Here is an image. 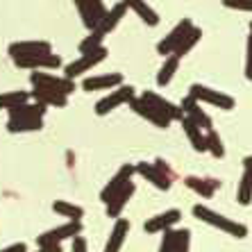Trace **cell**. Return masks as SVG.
<instances>
[{
    "label": "cell",
    "mask_w": 252,
    "mask_h": 252,
    "mask_svg": "<svg viewBox=\"0 0 252 252\" xmlns=\"http://www.w3.org/2000/svg\"><path fill=\"white\" fill-rule=\"evenodd\" d=\"M193 216L198 218V220H202V223L211 225V227H218L220 232H225V234H229V236H236V239H246L248 236V227L243 223H236V220H232V218L223 216V214H218V211L209 209V207H205V205H195Z\"/></svg>",
    "instance_id": "obj_1"
},
{
    "label": "cell",
    "mask_w": 252,
    "mask_h": 252,
    "mask_svg": "<svg viewBox=\"0 0 252 252\" xmlns=\"http://www.w3.org/2000/svg\"><path fill=\"white\" fill-rule=\"evenodd\" d=\"M189 95L193 100H198L200 105L205 102V105H211L216 107V109H223V112H229V109H234L236 107V100L227 94H220L216 89H209V87H202V84H191L189 89Z\"/></svg>",
    "instance_id": "obj_2"
},
{
    "label": "cell",
    "mask_w": 252,
    "mask_h": 252,
    "mask_svg": "<svg viewBox=\"0 0 252 252\" xmlns=\"http://www.w3.org/2000/svg\"><path fill=\"white\" fill-rule=\"evenodd\" d=\"M107 55H109V50H107L105 46L95 48V50H91V53H84L80 59H75V62H70V64L66 66V68H64V77L75 80V77L84 75V73H89L91 68H95L100 62H105Z\"/></svg>",
    "instance_id": "obj_3"
},
{
    "label": "cell",
    "mask_w": 252,
    "mask_h": 252,
    "mask_svg": "<svg viewBox=\"0 0 252 252\" xmlns=\"http://www.w3.org/2000/svg\"><path fill=\"white\" fill-rule=\"evenodd\" d=\"M134 173H139L141 177H146L148 182L157 187L159 191H168L173 180H170V170L164 166L161 159H157L155 164H146V161H141V164L134 166Z\"/></svg>",
    "instance_id": "obj_4"
},
{
    "label": "cell",
    "mask_w": 252,
    "mask_h": 252,
    "mask_svg": "<svg viewBox=\"0 0 252 252\" xmlns=\"http://www.w3.org/2000/svg\"><path fill=\"white\" fill-rule=\"evenodd\" d=\"M30 82L36 89H50V91H57V94L70 95L75 91V80H68V77H57L53 73H32L30 75Z\"/></svg>",
    "instance_id": "obj_5"
},
{
    "label": "cell",
    "mask_w": 252,
    "mask_h": 252,
    "mask_svg": "<svg viewBox=\"0 0 252 252\" xmlns=\"http://www.w3.org/2000/svg\"><path fill=\"white\" fill-rule=\"evenodd\" d=\"M132 98H134V87H129V84H121V87L112 89L109 95H105L102 100L95 102V114H98V116H107V114L114 112L116 107L129 102Z\"/></svg>",
    "instance_id": "obj_6"
},
{
    "label": "cell",
    "mask_w": 252,
    "mask_h": 252,
    "mask_svg": "<svg viewBox=\"0 0 252 252\" xmlns=\"http://www.w3.org/2000/svg\"><path fill=\"white\" fill-rule=\"evenodd\" d=\"M80 232H82V223L80 220H68V223L48 229L41 236H36V246H57L66 239H75Z\"/></svg>",
    "instance_id": "obj_7"
},
{
    "label": "cell",
    "mask_w": 252,
    "mask_h": 252,
    "mask_svg": "<svg viewBox=\"0 0 252 252\" xmlns=\"http://www.w3.org/2000/svg\"><path fill=\"white\" fill-rule=\"evenodd\" d=\"M127 105H129V109H132L134 114H139L141 118H146L148 123H153L155 127H159V129H166L170 123H173V121H170V118H166L164 114H159L153 105H148V102L141 98V95H139V98L134 95V98L129 100Z\"/></svg>",
    "instance_id": "obj_8"
},
{
    "label": "cell",
    "mask_w": 252,
    "mask_h": 252,
    "mask_svg": "<svg viewBox=\"0 0 252 252\" xmlns=\"http://www.w3.org/2000/svg\"><path fill=\"white\" fill-rule=\"evenodd\" d=\"M14 64L18 68H30V70H53L62 66V57L53 53H43V55H28V57H14Z\"/></svg>",
    "instance_id": "obj_9"
},
{
    "label": "cell",
    "mask_w": 252,
    "mask_h": 252,
    "mask_svg": "<svg viewBox=\"0 0 252 252\" xmlns=\"http://www.w3.org/2000/svg\"><path fill=\"white\" fill-rule=\"evenodd\" d=\"M180 109H182V114L187 118H191L195 125H198L202 132H209V129H214V121H211L209 114L200 107L198 100H193L191 95H187V98L182 100V105H180Z\"/></svg>",
    "instance_id": "obj_10"
},
{
    "label": "cell",
    "mask_w": 252,
    "mask_h": 252,
    "mask_svg": "<svg viewBox=\"0 0 252 252\" xmlns=\"http://www.w3.org/2000/svg\"><path fill=\"white\" fill-rule=\"evenodd\" d=\"M191 28H193L191 18H182V21H180V23H177L175 28L170 30L168 34H166L164 39L157 43V53L159 55H173V53H175V48H177V43L182 41V36L187 34Z\"/></svg>",
    "instance_id": "obj_11"
},
{
    "label": "cell",
    "mask_w": 252,
    "mask_h": 252,
    "mask_svg": "<svg viewBox=\"0 0 252 252\" xmlns=\"http://www.w3.org/2000/svg\"><path fill=\"white\" fill-rule=\"evenodd\" d=\"M132 175H134V166H132V164L121 166L116 175H114L112 180L105 184V189L100 191V200H102V202L107 205V202H109V200H112L114 195H116L118 191H121V189H123L125 184L129 182V180H132Z\"/></svg>",
    "instance_id": "obj_12"
},
{
    "label": "cell",
    "mask_w": 252,
    "mask_h": 252,
    "mask_svg": "<svg viewBox=\"0 0 252 252\" xmlns=\"http://www.w3.org/2000/svg\"><path fill=\"white\" fill-rule=\"evenodd\" d=\"M180 218H182V211L180 209H168V211H164V214H157L155 218H148L143 229H146L148 234H161L166 229L175 227V225L180 223Z\"/></svg>",
    "instance_id": "obj_13"
},
{
    "label": "cell",
    "mask_w": 252,
    "mask_h": 252,
    "mask_svg": "<svg viewBox=\"0 0 252 252\" xmlns=\"http://www.w3.org/2000/svg\"><path fill=\"white\" fill-rule=\"evenodd\" d=\"M141 98L146 100L148 105H153L159 114H164L166 118H170V121H182V116H184L182 109H180L177 105H173L170 100L161 98V95L153 94V91H143V94H141Z\"/></svg>",
    "instance_id": "obj_14"
},
{
    "label": "cell",
    "mask_w": 252,
    "mask_h": 252,
    "mask_svg": "<svg viewBox=\"0 0 252 252\" xmlns=\"http://www.w3.org/2000/svg\"><path fill=\"white\" fill-rule=\"evenodd\" d=\"M9 112V118L12 121H43L46 116L48 107L39 105V102H21V105L12 107V109H7Z\"/></svg>",
    "instance_id": "obj_15"
},
{
    "label": "cell",
    "mask_w": 252,
    "mask_h": 252,
    "mask_svg": "<svg viewBox=\"0 0 252 252\" xmlns=\"http://www.w3.org/2000/svg\"><path fill=\"white\" fill-rule=\"evenodd\" d=\"M134 191H136V187H134V182L129 180L127 184H125L121 191H118L116 195H114L109 202H107V216L109 218H121V214H123V209H125V205L129 202V198L134 195Z\"/></svg>",
    "instance_id": "obj_16"
},
{
    "label": "cell",
    "mask_w": 252,
    "mask_h": 252,
    "mask_svg": "<svg viewBox=\"0 0 252 252\" xmlns=\"http://www.w3.org/2000/svg\"><path fill=\"white\" fill-rule=\"evenodd\" d=\"M123 84V75L121 73H107V75H98V77H87L82 82L84 91H102V89H116Z\"/></svg>",
    "instance_id": "obj_17"
},
{
    "label": "cell",
    "mask_w": 252,
    "mask_h": 252,
    "mask_svg": "<svg viewBox=\"0 0 252 252\" xmlns=\"http://www.w3.org/2000/svg\"><path fill=\"white\" fill-rule=\"evenodd\" d=\"M53 53V46L48 41H16L9 46V55L14 57H28V55H43Z\"/></svg>",
    "instance_id": "obj_18"
},
{
    "label": "cell",
    "mask_w": 252,
    "mask_h": 252,
    "mask_svg": "<svg viewBox=\"0 0 252 252\" xmlns=\"http://www.w3.org/2000/svg\"><path fill=\"white\" fill-rule=\"evenodd\" d=\"M30 98L43 107H66L68 105V95L50 91V89H36L34 87V91H30Z\"/></svg>",
    "instance_id": "obj_19"
},
{
    "label": "cell",
    "mask_w": 252,
    "mask_h": 252,
    "mask_svg": "<svg viewBox=\"0 0 252 252\" xmlns=\"http://www.w3.org/2000/svg\"><path fill=\"white\" fill-rule=\"evenodd\" d=\"M125 12H127V7H125L123 2H116L112 9H107L105 16L100 18V23H98V28H95V30H100V32L107 36L112 30H116V25L125 18Z\"/></svg>",
    "instance_id": "obj_20"
},
{
    "label": "cell",
    "mask_w": 252,
    "mask_h": 252,
    "mask_svg": "<svg viewBox=\"0 0 252 252\" xmlns=\"http://www.w3.org/2000/svg\"><path fill=\"white\" fill-rule=\"evenodd\" d=\"M121 2H123L125 7H129V9H134L136 16H139L146 25H150V28L159 25V14L155 12L150 5H148L146 0H121Z\"/></svg>",
    "instance_id": "obj_21"
},
{
    "label": "cell",
    "mask_w": 252,
    "mask_h": 252,
    "mask_svg": "<svg viewBox=\"0 0 252 252\" xmlns=\"http://www.w3.org/2000/svg\"><path fill=\"white\" fill-rule=\"evenodd\" d=\"M127 232H129V220L118 218L112 229V234H109V241H107V246H105V252H121L125 239H127Z\"/></svg>",
    "instance_id": "obj_22"
},
{
    "label": "cell",
    "mask_w": 252,
    "mask_h": 252,
    "mask_svg": "<svg viewBox=\"0 0 252 252\" xmlns=\"http://www.w3.org/2000/svg\"><path fill=\"white\" fill-rule=\"evenodd\" d=\"M184 184L191 191H195L198 195H202V198H214L216 189H220V182H216V180H202V177H195V175H189L184 180Z\"/></svg>",
    "instance_id": "obj_23"
},
{
    "label": "cell",
    "mask_w": 252,
    "mask_h": 252,
    "mask_svg": "<svg viewBox=\"0 0 252 252\" xmlns=\"http://www.w3.org/2000/svg\"><path fill=\"white\" fill-rule=\"evenodd\" d=\"M182 127H184V132H187V136H189V141H191V146H193V150L195 153H207V143H205V132L198 127V125L191 121V118H187V116H182Z\"/></svg>",
    "instance_id": "obj_24"
},
{
    "label": "cell",
    "mask_w": 252,
    "mask_h": 252,
    "mask_svg": "<svg viewBox=\"0 0 252 252\" xmlns=\"http://www.w3.org/2000/svg\"><path fill=\"white\" fill-rule=\"evenodd\" d=\"M200 39H202V30L193 25V28H191L187 34L182 36V41L177 43V48H175V53H173V55H175V57H180V59L187 57V55L191 53V50H193V48L200 43Z\"/></svg>",
    "instance_id": "obj_25"
},
{
    "label": "cell",
    "mask_w": 252,
    "mask_h": 252,
    "mask_svg": "<svg viewBox=\"0 0 252 252\" xmlns=\"http://www.w3.org/2000/svg\"><path fill=\"white\" fill-rule=\"evenodd\" d=\"M180 62H182V59L175 57V55H168V57L164 59V64H161V68H159V73H157V84L159 87L170 84V80L175 77L177 68H180Z\"/></svg>",
    "instance_id": "obj_26"
},
{
    "label": "cell",
    "mask_w": 252,
    "mask_h": 252,
    "mask_svg": "<svg viewBox=\"0 0 252 252\" xmlns=\"http://www.w3.org/2000/svg\"><path fill=\"white\" fill-rule=\"evenodd\" d=\"M53 211L55 214H59V216L68 218V220H80V218H84V209L80 205H73V202H68V200H55L53 202Z\"/></svg>",
    "instance_id": "obj_27"
},
{
    "label": "cell",
    "mask_w": 252,
    "mask_h": 252,
    "mask_svg": "<svg viewBox=\"0 0 252 252\" xmlns=\"http://www.w3.org/2000/svg\"><path fill=\"white\" fill-rule=\"evenodd\" d=\"M236 200H239V205H243V207H248L252 202V168L243 170L241 182H239V191H236Z\"/></svg>",
    "instance_id": "obj_28"
},
{
    "label": "cell",
    "mask_w": 252,
    "mask_h": 252,
    "mask_svg": "<svg viewBox=\"0 0 252 252\" xmlns=\"http://www.w3.org/2000/svg\"><path fill=\"white\" fill-rule=\"evenodd\" d=\"M30 100V91H7L0 94V109H12V107L28 102Z\"/></svg>",
    "instance_id": "obj_29"
},
{
    "label": "cell",
    "mask_w": 252,
    "mask_h": 252,
    "mask_svg": "<svg viewBox=\"0 0 252 252\" xmlns=\"http://www.w3.org/2000/svg\"><path fill=\"white\" fill-rule=\"evenodd\" d=\"M43 127V121H12L7 123V132L12 134H21V132H39Z\"/></svg>",
    "instance_id": "obj_30"
},
{
    "label": "cell",
    "mask_w": 252,
    "mask_h": 252,
    "mask_svg": "<svg viewBox=\"0 0 252 252\" xmlns=\"http://www.w3.org/2000/svg\"><path fill=\"white\" fill-rule=\"evenodd\" d=\"M102 41H105V34L100 30H89V36H84L82 43H80V53H91V50L102 46Z\"/></svg>",
    "instance_id": "obj_31"
},
{
    "label": "cell",
    "mask_w": 252,
    "mask_h": 252,
    "mask_svg": "<svg viewBox=\"0 0 252 252\" xmlns=\"http://www.w3.org/2000/svg\"><path fill=\"white\" fill-rule=\"evenodd\" d=\"M205 143H207V153H211L216 159H223L225 157L223 141H220V136H218L214 129H209V132L205 134Z\"/></svg>",
    "instance_id": "obj_32"
},
{
    "label": "cell",
    "mask_w": 252,
    "mask_h": 252,
    "mask_svg": "<svg viewBox=\"0 0 252 252\" xmlns=\"http://www.w3.org/2000/svg\"><path fill=\"white\" fill-rule=\"evenodd\" d=\"M77 5V12H80V16H82V23L87 30H95V25H98V18L94 16V12H91V7H89V0H75Z\"/></svg>",
    "instance_id": "obj_33"
},
{
    "label": "cell",
    "mask_w": 252,
    "mask_h": 252,
    "mask_svg": "<svg viewBox=\"0 0 252 252\" xmlns=\"http://www.w3.org/2000/svg\"><path fill=\"white\" fill-rule=\"evenodd\" d=\"M189 250H191V229H187V227L175 229L173 252H189Z\"/></svg>",
    "instance_id": "obj_34"
},
{
    "label": "cell",
    "mask_w": 252,
    "mask_h": 252,
    "mask_svg": "<svg viewBox=\"0 0 252 252\" xmlns=\"http://www.w3.org/2000/svg\"><path fill=\"white\" fill-rule=\"evenodd\" d=\"M164 234V239H161V243H159V252H173V243H175V229L170 227L166 229V232H161Z\"/></svg>",
    "instance_id": "obj_35"
},
{
    "label": "cell",
    "mask_w": 252,
    "mask_h": 252,
    "mask_svg": "<svg viewBox=\"0 0 252 252\" xmlns=\"http://www.w3.org/2000/svg\"><path fill=\"white\" fill-rule=\"evenodd\" d=\"M227 9H239V12H252V0H223Z\"/></svg>",
    "instance_id": "obj_36"
},
{
    "label": "cell",
    "mask_w": 252,
    "mask_h": 252,
    "mask_svg": "<svg viewBox=\"0 0 252 252\" xmlns=\"http://www.w3.org/2000/svg\"><path fill=\"white\" fill-rule=\"evenodd\" d=\"M246 77L252 82V32H250L248 43H246Z\"/></svg>",
    "instance_id": "obj_37"
},
{
    "label": "cell",
    "mask_w": 252,
    "mask_h": 252,
    "mask_svg": "<svg viewBox=\"0 0 252 252\" xmlns=\"http://www.w3.org/2000/svg\"><path fill=\"white\" fill-rule=\"evenodd\" d=\"M89 7H91V12H94V16L98 18V23H100V18L105 16V12H107L105 2H102V0H89ZM95 28H98V25H95Z\"/></svg>",
    "instance_id": "obj_38"
},
{
    "label": "cell",
    "mask_w": 252,
    "mask_h": 252,
    "mask_svg": "<svg viewBox=\"0 0 252 252\" xmlns=\"http://www.w3.org/2000/svg\"><path fill=\"white\" fill-rule=\"evenodd\" d=\"M73 252H87V241H84L80 234L73 239Z\"/></svg>",
    "instance_id": "obj_39"
},
{
    "label": "cell",
    "mask_w": 252,
    "mask_h": 252,
    "mask_svg": "<svg viewBox=\"0 0 252 252\" xmlns=\"http://www.w3.org/2000/svg\"><path fill=\"white\" fill-rule=\"evenodd\" d=\"M0 252H28V246L25 243H14V246L5 248V250H0Z\"/></svg>",
    "instance_id": "obj_40"
},
{
    "label": "cell",
    "mask_w": 252,
    "mask_h": 252,
    "mask_svg": "<svg viewBox=\"0 0 252 252\" xmlns=\"http://www.w3.org/2000/svg\"><path fill=\"white\" fill-rule=\"evenodd\" d=\"M36 252H62V243H57V246H39Z\"/></svg>",
    "instance_id": "obj_41"
},
{
    "label": "cell",
    "mask_w": 252,
    "mask_h": 252,
    "mask_svg": "<svg viewBox=\"0 0 252 252\" xmlns=\"http://www.w3.org/2000/svg\"><path fill=\"white\" fill-rule=\"evenodd\" d=\"M243 166H246V168H252V155H248V157L243 159Z\"/></svg>",
    "instance_id": "obj_42"
},
{
    "label": "cell",
    "mask_w": 252,
    "mask_h": 252,
    "mask_svg": "<svg viewBox=\"0 0 252 252\" xmlns=\"http://www.w3.org/2000/svg\"><path fill=\"white\" fill-rule=\"evenodd\" d=\"M250 32H252V21H250Z\"/></svg>",
    "instance_id": "obj_43"
}]
</instances>
